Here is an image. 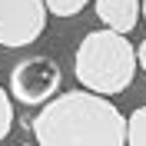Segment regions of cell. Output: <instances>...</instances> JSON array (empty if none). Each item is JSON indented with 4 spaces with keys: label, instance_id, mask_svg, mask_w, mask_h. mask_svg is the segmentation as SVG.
<instances>
[{
    "label": "cell",
    "instance_id": "7",
    "mask_svg": "<svg viewBox=\"0 0 146 146\" xmlns=\"http://www.w3.org/2000/svg\"><path fill=\"white\" fill-rule=\"evenodd\" d=\"M90 0H43V7L53 13V17H73V13H80Z\"/></svg>",
    "mask_w": 146,
    "mask_h": 146
},
{
    "label": "cell",
    "instance_id": "1",
    "mask_svg": "<svg viewBox=\"0 0 146 146\" xmlns=\"http://www.w3.org/2000/svg\"><path fill=\"white\" fill-rule=\"evenodd\" d=\"M33 136L40 146H126V119L110 100L73 90L43 103Z\"/></svg>",
    "mask_w": 146,
    "mask_h": 146
},
{
    "label": "cell",
    "instance_id": "6",
    "mask_svg": "<svg viewBox=\"0 0 146 146\" xmlns=\"http://www.w3.org/2000/svg\"><path fill=\"white\" fill-rule=\"evenodd\" d=\"M126 146H146V106L133 110L126 119Z\"/></svg>",
    "mask_w": 146,
    "mask_h": 146
},
{
    "label": "cell",
    "instance_id": "3",
    "mask_svg": "<svg viewBox=\"0 0 146 146\" xmlns=\"http://www.w3.org/2000/svg\"><path fill=\"white\" fill-rule=\"evenodd\" d=\"M60 90V66L50 56H30L10 70V93L20 103H50Z\"/></svg>",
    "mask_w": 146,
    "mask_h": 146
},
{
    "label": "cell",
    "instance_id": "8",
    "mask_svg": "<svg viewBox=\"0 0 146 146\" xmlns=\"http://www.w3.org/2000/svg\"><path fill=\"white\" fill-rule=\"evenodd\" d=\"M10 126H13V106H10V96L0 90V139H7Z\"/></svg>",
    "mask_w": 146,
    "mask_h": 146
},
{
    "label": "cell",
    "instance_id": "4",
    "mask_svg": "<svg viewBox=\"0 0 146 146\" xmlns=\"http://www.w3.org/2000/svg\"><path fill=\"white\" fill-rule=\"evenodd\" d=\"M46 27L43 0H0V43L30 46Z\"/></svg>",
    "mask_w": 146,
    "mask_h": 146
},
{
    "label": "cell",
    "instance_id": "5",
    "mask_svg": "<svg viewBox=\"0 0 146 146\" xmlns=\"http://www.w3.org/2000/svg\"><path fill=\"white\" fill-rule=\"evenodd\" d=\"M96 17L106 23V30L126 36L139 20V0H96Z\"/></svg>",
    "mask_w": 146,
    "mask_h": 146
},
{
    "label": "cell",
    "instance_id": "2",
    "mask_svg": "<svg viewBox=\"0 0 146 146\" xmlns=\"http://www.w3.org/2000/svg\"><path fill=\"white\" fill-rule=\"evenodd\" d=\"M136 73V50L113 30H93L76 50V80L96 96L123 93Z\"/></svg>",
    "mask_w": 146,
    "mask_h": 146
},
{
    "label": "cell",
    "instance_id": "9",
    "mask_svg": "<svg viewBox=\"0 0 146 146\" xmlns=\"http://www.w3.org/2000/svg\"><path fill=\"white\" fill-rule=\"evenodd\" d=\"M136 63H139V66L146 70V40L139 43V50H136Z\"/></svg>",
    "mask_w": 146,
    "mask_h": 146
},
{
    "label": "cell",
    "instance_id": "10",
    "mask_svg": "<svg viewBox=\"0 0 146 146\" xmlns=\"http://www.w3.org/2000/svg\"><path fill=\"white\" fill-rule=\"evenodd\" d=\"M139 7H143V20H146V0H143V3H139Z\"/></svg>",
    "mask_w": 146,
    "mask_h": 146
}]
</instances>
